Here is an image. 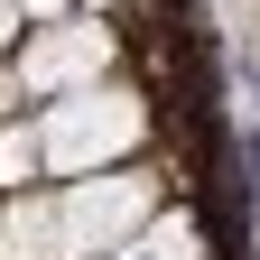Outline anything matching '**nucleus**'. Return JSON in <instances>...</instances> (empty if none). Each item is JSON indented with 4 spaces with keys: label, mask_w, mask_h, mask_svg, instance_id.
Returning a JSON list of instances; mask_svg holds the SVG:
<instances>
[{
    "label": "nucleus",
    "mask_w": 260,
    "mask_h": 260,
    "mask_svg": "<svg viewBox=\"0 0 260 260\" xmlns=\"http://www.w3.org/2000/svg\"><path fill=\"white\" fill-rule=\"evenodd\" d=\"M168 205V168L130 158L103 177H38L0 195V260H103Z\"/></svg>",
    "instance_id": "nucleus-1"
},
{
    "label": "nucleus",
    "mask_w": 260,
    "mask_h": 260,
    "mask_svg": "<svg viewBox=\"0 0 260 260\" xmlns=\"http://www.w3.org/2000/svg\"><path fill=\"white\" fill-rule=\"evenodd\" d=\"M28 140H38V177H103V168H130V158H149L158 140V112L140 84H84V93H56V103L28 112Z\"/></svg>",
    "instance_id": "nucleus-2"
},
{
    "label": "nucleus",
    "mask_w": 260,
    "mask_h": 260,
    "mask_svg": "<svg viewBox=\"0 0 260 260\" xmlns=\"http://www.w3.org/2000/svg\"><path fill=\"white\" fill-rule=\"evenodd\" d=\"M121 65V28L103 10H65V19H38L28 38L10 47V75L28 103H56V93H84Z\"/></svg>",
    "instance_id": "nucleus-3"
},
{
    "label": "nucleus",
    "mask_w": 260,
    "mask_h": 260,
    "mask_svg": "<svg viewBox=\"0 0 260 260\" xmlns=\"http://www.w3.org/2000/svg\"><path fill=\"white\" fill-rule=\"evenodd\" d=\"M103 260H214V251H205V223H195L186 205H158L140 233H130V242H112Z\"/></svg>",
    "instance_id": "nucleus-4"
},
{
    "label": "nucleus",
    "mask_w": 260,
    "mask_h": 260,
    "mask_svg": "<svg viewBox=\"0 0 260 260\" xmlns=\"http://www.w3.org/2000/svg\"><path fill=\"white\" fill-rule=\"evenodd\" d=\"M28 38V10H19V0H0V65H10V47Z\"/></svg>",
    "instance_id": "nucleus-5"
},
{
    "label": "nucleus",
    "mask_w": 260,
    "mask_h": 260,
    "mask_svg": "<svg viewBox=\"0 0 260 260\" xmlns=\"http://www.w3.org/2000/svg\"><path fill=\"white\" fill-rule=\"evenodd\" d=\"M28 112V93H19V75H10V65H0V121H19Z\"/></svg>",
    "instance_id": "nucleus-6"
},
{
    "label": "nucleus",
    "mask_w": 260,
    "mask_h": 260,
    "mask_svg": "<svg viewBox=\"0 0 260 260\" xmlns=\"http://www.w3.org/2000/svg\"><path fill=\"white\" fill-rule=\"evenodd\" d=\"M19 10H28V28H38V19H65L75 0H19Z\"/></svg>",
    "instance_id": "nucleus-7"
},
{
    "label": "nucleus",
    "mask_w": 260,
    "mask_h": 260,
    "mask_svg": "<svg viewBox=\"0 0 260 260\" xmlns=\"http://www.w3.org/2000/svg\"><path fill=\"white\" fill-rule=\"evenodd\" d=\"M75 10H103V19H112V10H130V0H75Z\"/></svg>",
    "instance_id": "nucleus-8"
}]
</instances>
